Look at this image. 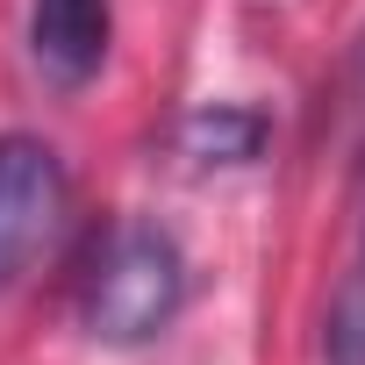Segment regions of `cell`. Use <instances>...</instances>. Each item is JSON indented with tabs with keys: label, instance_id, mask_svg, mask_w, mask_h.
<instances>
[{
	"label": "cell",
	"instance_id": "obj_3",
	"mask_svg": "<svg viewBox=\"0 0 365 365\" xmlns=\"http://www.w3.org/2000/svg\"><path fill=\"white\" fill-rule=\"evenodd\" d=\"M29 58L51 86H86L108 58V0H29Z\"/></svg>",
	"mask_w": 365,
	"mask_h": 365
},
{
	"label": "cell",
	"instance_id": "obj_5",
	"mask_svg": "<svg viewBox=\"0 0 365 365\" xmlns=\"http://www.w3.org/2000/svg\"><path fill=\"white\" fill-rule=\"evenodd\" d=\"M187 136H194L201 158H251L258 136H265V122H258V115H230V108H215V115H201Z\"/></svg>",
	"mask_w": 365,
	"mask_h": 365
},
{
	"label": "cell",
	"instance_id": "obj_4",
	"mask_svg": "<svg viewBox=\"0 0 365 365\" xmlns=\"http://www.w3.org/2000/svg\"><path fill=\"white\" fill-rule=\"evenodd\" d=\"M322 351H329V365H365V265L336 287V301H329V329H322Z\"/></svg>",
	"mask_w": 365,
	"mask_h": 365
},
{
	"label": "cell",
	"instance_id": "obj_1",
	"mask_svg": "<svg viewBox=\"0 0 365 365\" xmlns=\"http://www.w3.org/2000/svg\"><path fill=\"white\" fill-rule=\"evenodd\" d=\"M187 308V251L158 222H115L93 251L79 315L101 344H150Z\"/></svg>",
	"mask_w": 365,
	"mask_h": 365
},
{
	"label": "cell",
	"instance_id": "obj_2",
	"mask_svg": "<svg viewBox=\"0 0 365 365\" xmlns=\"http://www.w3.org/2000/svg\"><path fill=\"white\" fill-rule=\"evenodd\" d=\"M58 215H65V165H58V150L43 136L8 129L0 136V294L51 244Z\"/></svg>",
	"mask_w": 365,
	"mask_h": 365
}]
</instances>
